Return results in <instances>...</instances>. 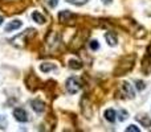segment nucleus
<instances>
[{"label":"nucleus","mask_w":151,"mask_h":132,"mask_svg":"<svg viewBox=\"0 0 151 132\" xmlns=\"http://www.w3.org/2000/svg\"><path fill=\"white\" fill-rule=\"evenodd\" d=\"M135 56L134 54H129L125 56V57L121 58V62L118 64L117 69H115V75H123L127 74L134 66V62H135Z\"/></svg>","instance_id":"obj_1"},{"label":"nucleus","mask_w":151,"mask_h":132,"mask_svg":"<svg viewBox=\"0 0 151 132\" xmlns=\"http://www.w3.org/2000/svg\"><path fill=\"white\" fill-rule=\"evenodd\" d=\"M81 82L80 79H78L77 77H70L68 78V81H66V91H68L69 94H77L78 91L81 90Z\"/></svg>","instance_id":"obj_2"},{"label":"nucleus","mask_w":151,"mask_h":132,"mask_svg":"<svg viewBox=\"0 0 151 132\" xmlns=\"http://www.w3.org/2000/svg\"><path fill=\"white\" fill-rule=\"evenodd\" d=\"M13 116H15V119L17 120V122H20V123L28 122L29 120L28 114H27V111L24 108H15L13 110Z\"/></svg>","instance_id":"obj_3"},{"label":"nucleus","mask_w":151,"mask_h":132,"mask_svg":"<svg viewBox=\"0 0 151 132\" xmlns=\"http://www.w3.org/2000/svg\"><path fill=\"white\" fill-rule=\"evenodd\" d=\"M122 91H123V94H125L127 98H130V99L135 96V93H134L133 86H131L129 82H123L122 83Z\"/></svg>","instance_id":"obj_4"},{"label":"nucleus","mask_w":151,"mask_h":132,"mask_svg":"<svg viewBox=\"0 0 151 132\" xmlns=\"http://www.w3.org/2000/svg\"><path fill=\"white\" fill-rule=\"evenodd\" d=\"M135 119L138 120L139 123H141L143 127H151V118L149 116V115H146V114H139V115H137L135 116Z\"/></svg>","instance_id":"obj_5"},{"label":"nucleus","mask_w":151,"mask_h":132,"mask_svg":"<svg viewBox=\"0 0 151 132\" xmlns=\"http://www.w3.org/2000/svg\"><path fill=\"white\" fill-rule=\"evenodd\" d=\"M21 25H23V23H21L20 20H13V21H9V23L5 25L4 31L5 32H12V31H16V29L21 28Z\"/></svg>","instance_id":"obj_6"},{"label":"nucleus","mask_w":151,"mask_h":132,"mask_svg":"<svg viewBox=\"0 0 151 132\" xmlns=\"http://www.w3.org/2000/svg\"><path fill=\"white\" fill-rule=\"evenodd\" d=\"M104 116H105V119H106L107 122L114 123V122H115V119H117V112H115L113 108H107L106 111H105Z\"/></svg>","instance_id":"obj_7"},{"label":"nucleus","mask_w":151,"mask_h":132,"mask_svg":"<svg viewBox=\"0 0 151 132\" xmlns=\"http://www.w3.org/2000/svg\"><path fill=\"white\" fill-rule=\"evenodd\" d=\"M105 39H106V42L110 45V46H115L117 45V36H115L114 32H107L106 34H105Z\"/></svg>","instance_id":"obj_8"},{"label":"nucleus","mask_w":151,"mask_h":132,"mask_svg":"<svg viewBox=\"0 0 151 132\" xmlns=\"http://www.w3.org/2000/svg\"><path fill=\"white\" fill-rule=\"evenodd\" d=\"M142 70L146 74H150L151 73V56L147 54V57L143 58V66H142Z\"/></svg>","instance_id":"obj_9"},{"label":"nucleus","mask_w":151,"mask_h":132,"mask_svg":"<svg viewBox=\"0 0 151 132\" xmlns=\"http://www.w3.org/2000/svg\"><path fill=\"white\" fill-rule=\"evenodd\" d=\"M31 104H32V108H33L36 112H42L45 110L44 103H42L41 101H39V99H36V101H32Z\"/></svg>","instance_id":"obj_10"},{"label":"nucleus","mask_w":151,"mask_h":132,"mask_svg":"<svg viewBox=\"0 0 151 132\" xmlns=\"http://www.w3.org/2000/svg\"><path fill=\"white\" fill-rule=\"evenodd\" d=\"M56 69H57L56 65H53V64H50V62H45V64L40 65V70H41L42 73H49L50 70H56Z\"/></svg>","instance_id":"obj_11"},{"label":"nucleus","mask_w":151,"mask_h":132,"mask_svg":"<svg viewBox=\"0 0 151 132\" xmlns=\"http://www.w3.org/2000/svg\"><path fill=\"white\" fill-rule=\"evenodd\" d=\"M32 19H33L36 23H39V24H44L45 23V17L40 12H37V11H35V12L32 13Z\"/></svg>","instance_id":"obj_12"},{"label":"nucleus","mask_w":151,"mask_h":132,"mask_svg":"<svg viewBox=\"0 0 151 132\" xmlns=\"http://www.w3.org/2000/svg\"><path fill=\"white\" fill-rule=\"evenodd\" d=\"M69 17H72V13L69 11H61L60 15H58V19H60L61 23H66Z\"/></svg>","instance_id":"obj_13"},{"label":"nucleus","mask_w":151,"mask_h":132,"mask_svg":"<svg viewBox=\"0 0 151 132\" xmlns=\"http://www.w3.org/2000/svg\"><path fill=\"white\" fill-rule=\"evenodd\" d=\"M69 66H70L72 69H81V67H82V64L76 61V60H72L70 62H69Z\"/></svg>","instance_id":"obj_14"},{"label":"nucleus","mask_w":151,"mask_h":132,"mask_svg":"<svg viewBox=\"0 0 151 132\" xmlns=\"http://www.w3.org/2000/svg\"><path fill=\"white\" fill-rule=\"evenodd\" d=\"M66 1L70 3V4H74V5H83V4H86L89 0H66Z\"/></svg>","instance_id":"obj_15"},{"label":"nucleus","mask_w":151,"mask_h":132,"mask_svg":"<svg viewBox=\"0 0 151 132\" xmlns=\"http://www.w3.org/2000/svg\"><path fill=\"white\" fill-rule=\"evenodd\" d=\"M135 86H137V88H138L139 91L145 90V87H146L145 82H143V81H141V79H137V81H135Z\"/></svg>","instance_id":"obj_16"},{"label":"nucleus","mask_w":151,"mask_h":132,"mask_svg":"<svg viewBox=\"0 0 151 132\" xmlns=\"http://www.w3.org/2000/svg\"><path fill=\"white\" fill-rule=\"evenodd\" d=\"M127 111H125V110L123 108H121V111H119V118H118V119L121 120V122H123V120H126L127 119Z\"/></svg>","instance_id":"obj_17"},{"label":"nucleus","mask_w":151,"mask_h":132,"mask_svg":"<svg viewBox=\"0 0 151 132\" xmlns=\"http://www.w3.org/2000/svg\"><path fill=\"white\" fill-rule=\"evenodd\" d=\"M89 46H90L91 50H97L99 48V44H98V41H97V40H91L90 44H89Z\"/></svg>","instance_id":"obj_18"},{"label":"nucleus","mask_w":151,"mask_h":132,"mask_svg":"<svg viewBox=\"0 0 151 132\" xmlns=\"http://www.w3.org/2000/svg\"><path fill=\"white\" fill-rule=\"evenodd\" d=\"M126 132H139V128L137 127V126L131 124V126H129V127L126 128Z\"/></svg>","instance_id":"obj_19"},{"label":"nucleus","mask_w":151,"mask_h":132,"mask_svg":"<svg viewBox=\"0 0 151 132\" xmlns=\"http://www.w3.org/2000/svg\"><path fill=\"white\" fill-rule=\"evenodd\" d=\"M47 3L49 4V7H50V8H55V7H57L58 0H47Z\"/></svg>","instance_id":"obj_20"},{"label":"nucleus","mask_w":151,"mask_h":132,"mask_svg":"<svg viewBox=\"0 0 151 132\" xmlns=\"http://www.w3.org/2000/svg\"><path fill=\"white\" fill-rule=\"evenodd\" d=\"M102 1H104V3H105V4H110V3H111V1H113V0H102Z\"/></svg>","instance_id":"obj_21"},{"label":"nucleus","mask_w":151,"mask_h":132,"mask_svg":"<svg viewBox=\"0 0 151 132\" xmlns=\"http://www.w3.org/2000/svg\"><path fill=\"white\" fill-rule=\"evenodd\" d=\"M147 53L151 56V44H150V46H149V49H147Z\"/></svg>","instance_id":"obj_22"},{"label":"nucleus","mask_w":151,"mask_h":132,"mask_svg":"<svg viewBox=\"0 0 151 132\" xmlns=\"http://www.w3.org/2000/svg\"><path fill=\"white\" fill-rule=\"evenodd\" d=\"M3 21H4V19H3V16H0V25L3 24Z\"/></svg>","instance_id":"obj_23"}]
</instances>
